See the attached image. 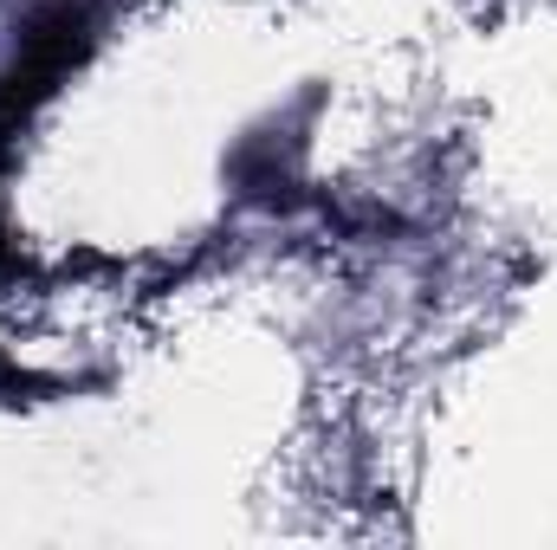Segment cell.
Returning a JSON list of instances; mask_svg holds the SVG:
<instances>
[{"label":"cell","instance_id":"cell-1","mask_svg":"<svg viewBox=\"0 0 557 550\" xmlns=\"http://www.w3.org/2000/svg\"><path fill=\"white\" fill-rule=\"evenodd\" d=\"M85 46H91V13L72 0H52L20 26L13 65L0 78V137H13L33 117V104H46L59 91V78L85 59Z\"/></svg>","mask_w":557,"mask_h":550}]
</instances>
